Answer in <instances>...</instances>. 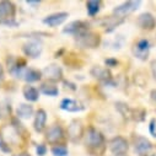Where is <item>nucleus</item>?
I'll return each instance as SVG.
<instances>
[{"instance_id": "f257e3e1", "label": "nucleus", "mask_w": 156, "mask_h": 156, "mask_svg": "<svg viewBox=\"0 0 156 156\" xmlns=\"http://www.w3.org/2000/svg\"><path fill=\"white\" fill-rule=\"evenodd\" d=\"M76 43L83 48H97L101 43V37L100 34L87 31L85 33H81L75 37Z\"/></svg>"}, {"instance_id": "f03ea898", "label": "nucleus", "mask_w": 156, "mask_h": 156, "mask_svg": "<svg viewBox=\"0 0 156 156\" xmlns=\"http://www.w3.org/2000/svg\"><path fill=\"white\" fill-rule=\"evenodd\" d=\"M141 2H127V3H123L122 5L119 6H115L113 9V16L115 17H119L122 20H124V17H127L128 15L133 14L134 11H136V9H139Z\"/></svg>"}, {"instance_id": "7ed1b4c3", "label": "nucleus", "mask_w": 156, "mask_h": 156, "mask_svg": "<svg viewBox=\"0 0 156 156\" xmlns=\"http://www.w3.org/2000/svg\"><path fill=\"white\" fill-rule=\"evenodd\" d=\"M85 141L90 149H97V147L103 146L105 136L100 130H97L95 128H89L87 133L85 135Z\"/></svg>"}, {"instance_id": "20e7f679", "label": "nucleus", "mask_w": 156, "mask_h": 156, "mask_svg": "<svg viewBox=\"0 0 156 156\" xmlns=\"http://www.w3.org/2000/svg\"><path fill=\"white\" fill-rule=\"evenodd\" d=\"M129 149L128 141L123 136H114L109 141V150L114 156L119 155H126Z\"/></svg>"}, {"instance_id": "39448f33", "label": "nucleus", "mask_w": 156, "mask_h": 156, "mask_svg": "<svg viewBox=\"0 0 156 156\" xmlns=\"http://www.w3.org/2000/svg\"><path fill=\"white\" fill-rule=\"evenodd\" d=\"M68 136L73 143L80 141V139L84 136V126L83 122L79 119H74L69 127H68Z\"/></svg>"}, {"instance_id": "423d86ee", "label": "nucleus", "mask_w": 156, "mask_h": 156, "mask_svg": "<svg viewBox=\"0 0 156 156\" xmlns=\"http://www.w3.org/2000/svg\"><path fill=\"white\" fill-rule=\"evenodd\" d=\"M42 75L46 77L47 80L52 81V83H57L63 80V70L60 66H58L57 64H51L47 65L43 70H42Z\"/></svg>"}, {"instance_id": "0eeeda50", "label": "nucleus", "mask_w": 156, "mask_h": 156, "mask_svg": "<svg viewBox=\"0 0 156 156\" xmlns=\"http://www.w3.org/2000/svg\"><path fill=\"white\" fill-rule=\"evenodd\" d=\"M89 31V23L85 21H73L63 28V33L74 34L75 37Z\"/></svg>"}, {"instance_id": "6e6552de", "label": "nucleus", "mask_w": 156, "mask_h": 156, "mask_svg": "<svg viewBox=\"0 0 156 156\" xmlns=\"http://www.w3.org/2000/svg\"><path fill=\"white\" fill-rule=\"evenodd\" d=\"M132 52H133L135 58H138L140 60H146L147 57H149V52H150V43H149V41L147 40L138 41L133 46Z\"/></svg>"}, {"instance_id": "1a4fd4ad", "label": "nucleus", "mask_w": 156, "mask_h": 156, "mask_svg": "<svg viewBox=\"0 0 156 156\" xmlns=\"http://www.w3.org/2000/svg\"><path fill=\"white\" fill-rule=\"evenodd\" d=\"M22 51L30 58H38L43 51V47H42V43L40 41L34 40V41H30V42L25 43L22 47Z\"/></svg>"}, {"instance_id": "9d476101", "label": "nucleus", "mask_w": 156, "mask_h": 156, "mask_svg": "<svg viewBox=\"0 0 156 156\" xmlns=\"http://www.w3.org/2000/svg\"><path fill=\"white\" fill-rule=\"evenodd\" d=\"M64 138V132H63V128L60 126H52L47 133H46V139L49 144H53V145H57L59 141H62Z\"/></svg>"}, {"instance_id": "9b49d317", "label": "nucleus", "mask_w": 156, "mask_h": 156, "mask_svg": "<svg viewBox=\"0 0 156 156\" xmlns=\"http://www.w3.org/2000/svg\"><path fill=\"white\" fill-rule=\"evenodd\" d=\"M136 25L143 28V30H147V31H151L155 28L156 26V20L152 14L150 12H144L141 15H139V17L136 19Z\"/></svg>"}, {"instance_id": "f8f14e48", "label": "nucleus", "mask_w": 156, "mask_h": 156, "mask_svg": "<svg viewBox=\"0 0 156 156\" xmlns=\"http://www.w3.org/2000/svg\"><path fill=\"white\" fill-rule=\"evenodd\" d=\"M90 74H91V76L95 77V79H97L100 81H103V83H109L112 80L111 71L107 68H103V66H100V65L92 66L91 70H90Z\"/></svg>"}, {"instance_id": "ddd939ff", "label": "nucleus", "mask_w": 156, "mask_h": 156, "mask_svg": "<svg viewBox=\"0 0 156 156\" xmlns=\"http://www.w3.org/2000/svg\"><path fill=\"white\" fill-rule=\"evenodd\" d=\"M134 149L139 155H146L152 149V144L149 139L138 135L134 138Z\"/></svg>"}, {"instance_id": "4468645a", "label": "nucleus", "mask_w": 156, "mask_h": 156, "mask_svg": "<svg viewBox=\"0 0 156 156\" xmlns=\"http://www.w3.org/2000/svg\"><path fill=\"white\" fill-rule=\"evenodd\" d=\"M15 5L11 2H0V21L8 20V19H15Z\"/></svg>"}, {"instance_id": "2eb2a0df", "label": "nucleus", "mask_w": 156, "mask_h": 156, "mask_svg": "<svg viewBox=\"0 0 156 156\" xmlns=\"http://www.w3.org/2000/svg\"><path fill=\"white\" fill-rule=\"evenodd\" d=\"M69 17V14L68 12H55V14H52L47 17L43 19V23L51 26V27H57L59 25H62L66 19Z\"/></svg>"}, {"instance_id": "dca6fc26", "label": "nucleus", "mask_w": 156, "mask_h": 156, "mask_svg": "<svg viewBox=\"0 0 156 156\" xmlns=\"http://www.w3.org/2000/svg\"><path fill=\"white\" fill-rule=\"evenodd\" d=\"M46 123H47V113L44 109H38L34 117V122H33V127L34 130L41 133L46 128Z\"/></svg>"}, {"instance_id": "f3484780", "label": "nucleus", "mask_w": 156, "mask_h": 156, "mask_svg": "<svg viewBox=\"0 0 156 156\" xmlns=\"http://www.w3.org/2000/svg\"><path fill=\"white\" fill-rule=\"evenodd\" d=\"M60 108L66 111V112H80L84 109V107L75 100L71 98H64L60 102Z\"/></svg>"}, {"instance_id": "a211bd4d", "label": "nucleus", "mask_w": 156, "mask_h": 156, "mask_svg": "<svg viewBox=\"0 0 156 156\" xmlns=\"http://www.w3.org/2000/svg\"><path fill=\"white\" fill-rule=\"evenodd\" d=\"M124 22V20L119 19V17H115V16H109L107 19H105L102 21V25L106 30V32H112L115 27H118L119 25H122Z\"/></svg>"}, {"instance_id": "6ab92c4d", "label": "nucleus", "mask_w": 156, "mask_h": 156, "mask_svg": "<svg viewBox=\"0 0 156 156\" xmlns=\"http://www.w3.org/2000/svg\"><path fill=\"white\" fill-rule=\"evenodd\" d=\"M41 76H42V73L41 71H38L36 69H25L23 73H22V77L21 79H23L27 83H34V81H38L41 79Z\"/></svg>"}, {"instance_id": "aec40b11", "label": "nucleus", "mask_w": 156, "mask_h": 156, "mask_svg": "<svg viewBox=\"0 0 156 156\" xmlns=\"http://www.w3.org/2000/svg\"><path fill=\"white\" fill-rule=\"evenodd\" d=\"M16 114H17V118L28 119L33 114V107L31 105H27V103H21L16 109Z\"/></svg>"}, {"instance_id": "412c9836", "label": "nucleus", "mask_w": 156, "mask_h": 156, "mask_svg": "<svg viewBox=\"0 0 156 156\" xmlns=\"http://www.w3.org/2000/svg\"><path fill=\"white\" fill-rule=\"evenodd\" d=\"M22 92H23L25 98L30 102H36V101H38V98H40V92H38V90L33 86H30V85L25 86Z\"/></svg>"}, {"instance_id": "4be33fe9", "label": "nucleus", "mask_w": 156, "mask_h": 156, "mask_svg": "<svg viewBox=\"0 0 156 156\" xmlns=\"http://www.w3.org/2000/svg\"><path fill=\"white\" fill-rule=\"evenodd\" d=\"M115 109L118 111L126 119H132L133 118V109L129 107V105L124 102H117L115 103Z\"/></svg>"}, {"instance_id": "5701e85b", "label": "nucleus", "mask_w": 156, "mask_h": 156, "mask_svg": "<svg viewBox=\"0 0 156 156\" xmlns=\"http://www.w3.org/2000/svg\"><path fill=\"white\" fill-rule=\"evenodd\" d=\"M41 92L42 94H44V95H47V96H58V94H59V90H58V87L54 85V84H48V83H46V84H42V86H41Z\"/></svg>"}, {"instance_id": "b1692460", "label": "nucleus", "mask_w": 156, "mask_h": 156, "mask_svg": "<svg viewBox=\"0 0 156 156\" xmlns=\"http://www.w3.org/2000/svg\"><path fill=\"white\" fill-rule=\"evenodd\" d=\"M86 9L90 16H95L101 9V2H98V0H90V2L86 3Z\"/></svg>"}, {"instance_id": "393cba45", "label": "nucleus", "mask_w": 156, "mask_h": 156, "mask_svg": "<svg viewBox=\"0 0 156 156\" xmlns=\"http://www.w3.org/2000/svg\"><path fill=\"white\" fill-rule=\"evenodd\" d=\"M51 151L54 156H66L68 155V147L64 145H54Z\"/></svg>"}, {"instance_id": "a878e982", "label": "nucleus", "mask_w": 156, "mask_h": 156, "mask_svg": "<svg viewBox=\"0 0 156 156\" xmlns=\"http://www.w3.org/2000/svg\"><path fill=\"white\" fill-rule=\"evenodd\" d=\"M144 118H145V111L144 109H140V108L133 109V118L132 119L141 122V121H144Z\"/></svg>"}, {"instance_id": "bb28decb", "label": "nucleus", "mask_w": 156, "mask_h": 156, "mask_svg": "<svg viewBox=\"0 0 156 156\" xmlns=\"http://www.w3.org/2000/svg\"><path fill=\"white\" fill-rule=\"evenodd\" d=\"M10 111H11L10 106L0 103V118H5L6 115H9L10 114Z\"/></svg>"}, {"instance_id": "cd10ccee", "label": "nucleus", "mask_w": 156, "mask_h": 156, "mask_svg": "<svg viewBox=\"0 0 156 156\" xmlns=\"http://www.w3.org/2000/svg\"><path fill=\"white\" fill-rule=\"evenodd\" d=\"M0 23L4 25V26H9V27H16L19 26V22L15 19H8V20H3L0 21Z\"/></svg>"}, {"instance_id": "c85d7f7f", "label": "nucleus", "mask_w": 156, "mask_h": 156, "mask_svg": "<svg viewBox=\"0 0 156 156\" xmlns=\"http://www.w3.org/2000/svg\"><path fill=\"white\" fill-rule=\"evenodd\" d=\"M0 149H2L3 151H5V152H10V151H11V149H10L9 145H8V143H6L3 138H0Z\"/></svg>"}, {"instance_id": "c756f323", "label": "nucleus", "mask_w": 156, "mask_h": 156, "mask_svg": "<svg viewBox=\"0 0 156 156\" xmlns=\"http://www.w3.org/2000/svg\"><path fill=\"white\" fill-rule=\"evenodd\" d=\"M36 151H37V154H38V156H44L46 155V152H47V147L44 146V145H38L37 146V149H36Z\"/></svg>"}, {"instance_id": "7c9ffc66", "label": "nucleus", "mask_w": 156, "mask_h": 156, "mask_svg": "<svg viewBox=\"0 0 156 156\" xmlns=\"http://www.w3.org/2000/svg\"><path fill=\"white\" fill-rule=\"evenodd\" d=\"M105 63H106L107 66H117V64H118V60L113 59V58H109V59H106Z\"/></svg>"}, {"instance_id": "2f4dec72", "label": "nucleus", "mask_w": 156, "mask_h": 156, "mask_svg": "<svg viewBox=\"0 0 156 156\" xmlns=\"http://www.w3.org/2000/svg\"><path fill=\"white\" fill-rule=\"evenodd\" d=\"M149 128H150V133L152 134V136H156V130H155V128H156V121H155V119H152V121L150 122Z\"/></svg>"}, {"instance_id": "473e14b6", "label": "nucleus", "mask_w": 156, "mask_h": 156, "mask_svg": "<svg viewBox=\"0 0 156 156\" xmlns=\"http://www.w3.org/2000/svg\"><path fill=\"white\" fill-rule=\"evenodd\" d=\"M151 73H152L154 79L156 80V60H152L151 62Z\"/></svg>"}, {"instance_id": "72a5a7b5", "label": "nucleus", "mask_w": 156, "mask_h": 156, "mask_svg": "<svg viewBox=\"0 0 156 156\" xmlns=\"http://www.w3.org/2000/svg\"><path fill=\"white\" fill-rule=\"evenodd\" d=\"M150 97H151V100L156 103V89L151 90V92H150Z\"/></svg>"}, {"instance_id": "f704fd0d", "label": "nucleus", "mask_w": 156, "mask_h": 156, "mask_svg": "<svg viewBox=\"0 0 156 156\" xmlns=\"http://www.w3.org/2000/svg\"><path fill=\"white\" fill-rule=\"evenodd\" d=\"M26 3H27L28 5H34V6H36V5H40V2H31V0H28V2H26Z\"/></svg>"}, {"instance_id": "c9c22d12", "label": "nucleus", "mask_w": 156, "mask_h": 156, "mask_svg": "<svg viewBox=\"0 0 156 156\" xmlns=\"http://www.w3.org/2000/svg\"><path fill=\"white\" fill-rule=\"evenodd\" d=\"M3 75H4V69H3V65L0 64V79L3 77Z\"/></svg>"}, {"instance_id": "e433bc0d", "label": "nucleus", "mask_w": 156, "mask_h": 156, "mask_svg": "<svg viewBox=\"0 0 156 156\" xmlns=\"http://www.w3.org/2000/svg\"><path fill=\"white\" fill-rule=\"evenodd\" d=\"M16 156H30V154H27V152H21V154H19V155H16Z\"/></svg>"}, {"instance_id": "4c0bfd02", "label": "nucleus", "mask_w": 156, "mask_h": 156, "mask_svg": "<svg viewBox=\"0 0 156 156\" xmlns=\"http://www.w3.org/2000/svg\"><path fill=\"white\" fill-rule=\"evenodd\" d=\"M119 156H127V155H119Z\"/></svg>"}]
</instances>
